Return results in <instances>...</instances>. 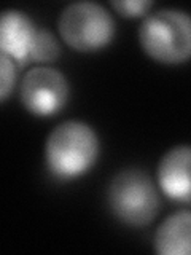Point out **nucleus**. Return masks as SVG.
<instances>
[{"label":"nucleus","mask_w":191,"mask_h":255,"mask_svg":"<svg viewBox=\"0 0 191 255\" xmlns=\"http://www.w3.org/2000/svg\"><path fill=\"white\" fill-rule=\"evenodd\" d=\"M99 151L100 140L94 128L80 120H67L48 134L45 163L54 177L74 180L93 169Z\"/></svg>","instance_id":"1"},{"label":"nucleus","mask_w":191,"mask_h":255,"mask_svg":"<svg viewBox=\"0 0 191 255\" xmlns=\"http://www.w3.org/2000/svg\"><path fill=\"white\" fill-rule=\"evenodd\" d=\"M139 43L148 58L174 66L191 59V14L179 8H163L143 18Z\"/></svg>","instance_id":"2"},{"label":"nucleus","mask_w":191,"mask_h":255,"mask_svg":"<svg viewBox=\"0 0 191 255\" xmlns=\"http://www.w3.org/2000/svg\"><path fill=\"white\" fill-rule=\"evenodd\" d=\"M107 204L111 214L129 227H145L159 212V195L150 175L129 167L119 171L107 188Z\"/></svg>","instance_id":"3"},{"label":"nucleus","mask_w":191,"mask_h":255,"mask_svg":"<svg viewBox=\"0 0 191 255\" xmlns=\"http://www.w3.org/2000/svg\"><path fill=\"white\" fill-rule=\"evenodd\" d=\"M58 30L72 50L93 53L111 43L115 37V19L105 6L96 2H74L59 14Z\"/></svg>","instance_id":"4"},{"label":"nucleus","mask_w":191,"mask_h":255,"mask_svg":"<svg viewBox=\"0 0 191 255\" xmlns=\"http://www.w3.org/2000/svg\"><path fill=\"white\" fill-rule=\"evenodd\" d=\"M70 94L67 77L50 66L32 67L24 75L19 99L22 107L35 117H53L66 107Z\"/></svg>","instance_id":"5"},{"label":"nucleus","mask_w":191,"mask_h":255,"mask_svg":"<svg viewBox=\"0 0 191 255\" xmlns=\"http://www.w3.org/2000/svg\"><path fill=\"white\" fill-rule=\"evenodd\" d=\"M163 193L179 203H191V145L182 143L161 156L156 171Z\"/></svg>","instance_id":"6"},{"label":"nucleus","mask_w":191,"mask_h":255,"mask_svg":"<svg viewBox=\"0 0 191 255\" xmlns=\"http://www.w3.org/2000/svg\"><path fill=\"white\" fill-rule=\"evenodd\" d=\"M38 27L21 10H5L0 18V54L8 56L18 66L30 62V51Z\"/></svg>","instance_id":"7"},{"label":"nucleus","mask_w":191,"mask_h":255,"mask_svg":"<svg viewBox=\"0 0 191 255\" xmlns=\"http://www.w3.org/2000/svg\"><path fill=\"white\" fill-rule=\"evenodd\" d=\"M153 246L161 255H191V211L166 217L155 231Z\"/></svg>","instance_id":"8"},{"label":"nucleus","mask_w":191,"mask_h":255,"mask_svg":"<svg viewBox=\"0 0 191 255\" xmlns=\"http://www.w3.org/2000/svg\"><path fill=\"white\" fill-rule=\"evenodd\" d=\"M59 54H61V46L53 32L38 27L34 45H32L30 61L38 64H48L58 59Z\"/></svg>","instance_id":"9"},{"label":"nucleus","mask_w":191,"mask_h":255,"mask_svg":"<svg viewBox=\"0 0 191 255\" xmlns=\"http://www.w3.org/2000/svg\"><path fill=\"white\" fill-rule=\"evenodd\" d=\"M16 64L5 54H0V101L5 102L16 83Z\"/></svg>","instance_id":"10"},{"label":"nucleus","mask_w":191,"mask_h":255,"mask_svg":"<svg viewBox=\"0 0 191 255\" xmlns=\"http://www.w3.org/2000/svg\"><path fill=\"white\" fill-rule=\"evenodd\" d=\"M110 5L121 16L140 18V16H147L148 10L153 6V2L151 0H113Z\"/></svg>","instance_id":"11"}]
</instances>
